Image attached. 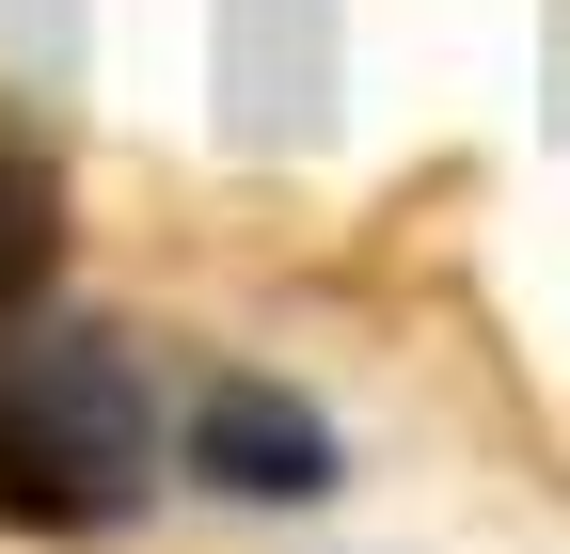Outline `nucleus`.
<instances>
[{"label": "nucleus", "mask_w": 570, "mask_h": 554, "mask_svg": "<svg viewBox=\"0 0 570 554\" xmlns=\"http://www.w3.org/2000/svg\"><path fill=\"white\" fill-rule=\"evenodd\" d=\"M48 269H63V190L48 159L0 144V317H48Z\"/></svg>", "instance_id": "7ed1b4c3"}, {"label": "nucleus", "mask_w": 570, "mask_h": 554, "mask_svg": "<svg viewBox=\"0 0 570 554\" xmlns=\"http://www.w3.org/2000/svg\"><path fill=\"white\" fill-rule=\"evenodd\" d=\"M190 475L238 492V507H317V492H333V428H317L285 380H206V396H190Z\"/></svg>", "instance_id": "f03ea898"}, {"label": "nucleus", "mask_w": 570, "mask_h": 554, "mask_svg": "<svg viewBox=\"0 0 570 554\" xmlns=\"http://www.w3.org/2000/svg\"><path fill=\"white\" fill-rule=\"evenodd\" d=\"M159 475V396L127 333L96 317H0V523L17 538H111Z\"/></svg>", "instance_id": "f257e3e1"}]
</instances>
